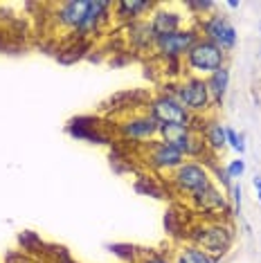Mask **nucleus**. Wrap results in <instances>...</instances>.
I'll list each match as a JSON object with an SVG mask.
<instances>
[{
    "label": "nucleus",
    "mask_w": 261,
    "mask_h": 263,
    "mask_svg": "<svg viewBox=\"0 0 261 263\" xmlns=\"http://www.w3.org/2000/svg\"><path fill=\"white\" fill-rule=\"evenodd\" d=\"M185 238L189 243L198 245L200 250H205L207 254H212L214 259L221 261L225 254L232 250L236 230L232 220L216 218V220H196L194 225L187 227Z\"/></svg>",
    "instance_id": "1"
},
{
    "label": "nucleus",
    "mask_w": 261,
    "mask_h": 263,
    "mask_svg": "<svg viewBox=\"0 0 261 263\" xmlns=\"http://www.w3.org/2000/svg\"><path fill=\"white\" fill-rule=\"evenodd\" d=\"M162 92L176 97L194 117H207V112L214 108L210 88H207V81L200 79V77L185 74L182 79H178V81L164 83Z\"/></svg>",
    "instance_id": "2"
},
{
    "label": "nucleus",
    "mask_w": 261,
    "mask_h": 263,
    "mask_svg": "<svg viewBox=\"0 0 261 263\" xmlns=\"http://www.w3.org/2000/svg\"><path fill=\"white\" fill-rule=\"evenodd\" d=\"M214 184L210 166L200 160H185L178 169L169 176V187L176 194L185 196V198H194L200 191H205L207 187Z\"/></svg>",
    "instance_id": "3"
},
{
    "label": "nucleus",
    "mask_w": 261,
    "mask_h": 263,
    "mask_svg": "<svg viewBox=\"0 0 261 263\" xmlns=\"http://www.w3.org/2000/svg\"><path fill=\"white\" fill-rule=\"evenodd\" d=\"M225 63H228V52H223L218 45L210 43V41H205V39L196 41V45L187 52V57L182 59L185 74L200 77V79H207V77L214 74L216 70L225 68Z\"/></svg>",
    "instance_id": "4"
},
{
    "label": "nucleus",
    "mask_w": 261,
    "mask_h": 263,
    "mask_svg": "<svg viewBox=\"0 0 261 263\" xmlns=\"http://www.w3.org/2000/svg\"><path fill=\"white\" fill-rule=\"evenodd\" d=\"M149 115L156 119L160 126H189L192 128L194 115L176 97L160 90L158 95L149 97V104L144 108Z\"/></svg>",
    "instance_id": "5"
},
{
    "label": "nucleus",
    "mask_w": 261,
    "mask_h": 263,
    "mask_svg": "<svg viewBox=\"0 0 261 263\" xmlns=\"http://www.w3.org/2000/svg\"><path fill=\"white\" fill-rule=\"evenodd\" d=\"M198 39H200V34L196 29V25H187V27L178 29V32L158 36L156 43H153V54L160 61H182Z\"/></svg>",
    "instance_id": "6"
},
{
    "label": "nucleus",
    "mask_w": 261,
    "mask_h": 263,
    "mask_svg": "<svg viewBox=\"0 0 261 263\" xmlns=\"http://www.w3.org/2000/svg\"><path fill=\"white\" fill-rule=\"evenodd\" d=\"M117 135L124 142H138V144H146V142L158 140L160 124L153 119L146 110L142 112H128L117 122Z\"/></svg>",
    "instance_id": "7"
},
{
    "label": "nucleus",
    "mask_w": 261,
    "mask_h": 263,
    "mask_svg": "<svg viewBox=\"0 0 261 263\" xmlns=\"http://www.w3.org/2000/svg\"><path fill=\"white\" fill-rule=\"evenodd\" d=\"M192 209L198 216H203V220H216V218H225L232 220V205H230L228 194L214 182L212 187H207L205 191H200L198 196L189 198Z\"/></svg>",
    "instance_id": "8"
},
{
    "label": "nucleus",
    "mask_w": 261,
    "mask_h": 263,
    "mask_svg": "<svg viewBox=\"0 0 261 263\" xmlns=\"http://www.w3.org/2000/svg\"><path fill=\"white\" fill-rule=\"evenodd\" d=\"M196 29H198L200 39L210 41V43L218 45L223 52H230L236 47V41H239V34H236V27L230 23L225 16L221 14H212L205 16V18L194 23Z\"/></svg>",
    "instance_id": "9"
},
{
    "label": "nucleus",
    "mask_w": 261,
    "mask_h": 263,
    "mask_svg": "<svg viewBox=\"0 0 261 263\" xmlns=\"http://www.w3.org/2000/svg\"><path fill=\"white\" fill-rule=\"evenodd\" d=\"M142 153H144L146 164H149L153 171L156 173H169V176L187 160L176 146H171L162 140H153V142L142 144Z\"/></svg>",
    "instance_id": "10"
},
{
    "label": "nucleus",
    "mask_w": 261,
    "mask_h": 263,
    "mask_svg": "<svg viewBox=\"0 0 261 263\" xmlns=\"http://www.w3.org/2000/svg\"><path fill=\"white\" fill-rule=\"evenodd\" d=\"M88 9H90V0H65V3L54 5V21L63 29L77 34L84 25Z\"/></svg>",
    "instance_id": "11"
},
{
    "label": "nucleus",
    "mask_w": 261,
    "mask_h": 263,
    "mask_svg": "<svg viewBox=\"0 0 261 263\" xmlns=\"http://www.w3.org/2000/svg\"><path fill=\"white\" fill-rule=\"evenodd\" d=\"M185 21H187V16L182 14V11L167 7V5H162V3H158L156 9H153L149 16V25H151V32L156 39L182 29L185 27Z\"/></svg>",
    "instance_id": "12"
},
{
    "label": "nucleus",
    "mask_w": 261,
    "mask_h": 263,
    "mask_svg": "<svg viewBox=\"0 0 261 263\" xmlns=\"http://www.w3.org/2000/svg\"><path fill=\"white\" fill-rule=\"evenodd\" d=\"M158 3H151V0H117L113 3V14H115V21L120 23H135V21H144V16L156 9Z\"/></svg>",
    "instance_id": "13"
},
{
    "label": "nucleus",
    "mask_w": 261,
    "mask_h": 263,
    "mask_svg": "<svg viewBox=\"0 0 261 263\" xmlns=\"http://www.w3.org/2000/svg\"><path fill=\"white\" fill-rule=\"evenodd\" d=\"M124 32H126V41H128V45L133 52H144V54H151L153 52L156 36H153V32H151L149 18L128 23V25L124 27Z\"/></svg>",
    "instance_id": "14"
},
{
    "label": "nucleus",
    "mask_w": 261,
    "mask_h": 263,
    "mask_svg": "<svg viewBox=\"0 0 261 263\" xmlns=\"http://www.w3.org/2000/svg\"><path fill=\"white\" fill-rule=\"evenodd\" d=\"M200 135H203L207 151L214 153V155H218L225 146H228V142H225V124H221L214 117L205 119V126L200 128Z\"/></svg>",
    "instance_id": "15"
},
{
    "label": "nucleus",
    "mask_w": 261,
    "mask_h": 263,
    "mask_svg": "<svg viewBox=\"0 0 261 263\" xmlns=\"http://www.w3.org/2000/svg\"><path fill=\"white\" fill-rule=\"evenodd\" d=\"M68 133L77 137V140H86V142H97V144H108L110 137L102 133V130L97 128V124H86V117H79V119H72V122L68 124Z\"/></svg>",
    "instance_id": "16"
},
{
    "label": "nucleus",
    "mask_w": 261,
    "mask_h": 263,
    "mask_svg": "<svg viewBox=\"0 0 261 263\" xmlns=\"http://www.w3.org/2000/svg\"><path fill=\"white\" fill-rule=\"evenodd\" d=\"M171 263H218V259H214L212 254H207L205 250L198 248V245L185 241L174 250Z\"/></svg>",
    "instance_id": "17"
},
{
    "label": "nucleus",
    "mask_w": 261,
    "mask_h": 263,
    "mask_svg": "<svg viewBox=\"0 0 261 263\" xmlns=\"http://www.w3.org/2000/svg\"><path fill=\"white\" fill-rule=\"evenodd\" d=\"M205 81H207V88H210L212 104H214V108H221L225 97H228V90H230V68L225 65V68L216 70V72L210 74Z\"/></svg>",
    "instance_id": "18"
},
{
    "label": "nucleus",
    "mask_w": 261,
    "mask_h": 263,
    "mask_svg": "<svg viewBox=\"0 0 261 263\" xmlns=\"http://www.w3.org/2000/svg\"><path fill=\"white\" fill-rule=\"evenodd\" d=\"M187 11H192L194 18H205V16H212V11L216 9V3L214 0H189V3L182 5Z\"/></svg>",
    "instance_id": "19"
},
{
    "label": "nucleus",
    "mask_w": 261,
    "mask_h": 263,
    "mask_svg": "<svg viewBox=\"0 0 261 263\" xmlns=\"http://www.w3.org/2000/svg\"><path fill=\"white\" fill-rule=\"evenodd\" d=\"M108 250L115 256H120V259H124L126 263H138L140 261V254L138 248L135 245H128V243H115V245H108Z\"/></svg>",
    "instance_id": "20"
},
{
    "label": "nucleus",
    "mask_w": 261,
    "mask_h": 263,
    "mask_svg": "<svg viewBox=\"0 0 261 263\" xmlns=\"http://www.w3.org/2000/svg\"><path fill=\"white\" fill-rule=\"evenodd\" d=\"M225 142H228V146L234 148L239 155L246 153V137H243L241 133H236L232 126H225Z\"/></svg>",
    "instance_id": "21"
},
{
    "label": "nucleus",
    "mask_w": 261,
    "mask_h": 263,
    "mask_svg": "<svg viewBox=\"0 0 261 263\" xmlns=\"http://www.w3.org/2000/svg\"><path fill=\"white\" fill-rule=\"evenodd\" d=\"M228 198H230V205H232V218H239L241 216V205H243V189H241V182H234L232 189L228 191Z\"/></svg>",
    "instance_id": "22"
},
{
    "label": "nucleus",
    "mask_w": 261,
    "mask_h": 263,
    "mask_svg": "<svg viewBox=\"0 0 261 263\" xmlns=\"http://www.w3.org/2000/svg\"><path fill=\"white\" fill-rule=\"evenodd\" d=\"M225 173L230 176V180L236 182V180H239V178L243 176V173H246V160H243V158L230 160L228 166H225Z\"/></svg>",
    "instance_id": "23"
},
{
    "label": "nucleus",
    "mask_w": 261,
    "mask_h": 263,
    "mask_svg": "<svg viewBox=\"0 0 261 263\" xmlns=\"http://www.w3.org/2000/svg\"><path fill=\"white\" fill-rule=\"evenodd\" d=\"M138 263H171V259L167 254H160V252H144V254H140Z\"/></svg>",
    "instance_id": "24"
},
{
    "label": "nucleus",
    "mask_w": 261,
    "mask_h": 263,
    "mask_svg": "<svg viewBox=\"0 0 261 263\" xmlns=\"http://www.w3.org/2000/svg\"><path fill=\"white\" fill-rule=\"evenodd\" d=\"M252 184H254V191H257V198H259V202H261V176H254Z\"/></svg>",
    "instance_id": "25"
},
{
    "label": "nucleus",
    "mask_w": 261,
    "mask_h": 263,
    "mask_svg": "<svg viewBox=\"0 0 261 263\" xmlns=\"http://www.w3.org/2000/svg\"><path fill=\"white\" fill-rule=\"evenodd\" d=\"M225 7H228V9H239L241 3H239V0H230V3H225Z\"/></svg>",
    "instance_id": "26"
},
{
    "label": "nucleus",
    "mask_w": 261,
    "mask_h": 263,
    "mask_svg": "<svg viewBox=\"0 0 261 263\" xmlns=\"http://www.w3.org/2000/svg\"><path fill=\"white\" fill-rule=\"evenodd\" d=\"M259 32H261V25H259Z\"/></svg>",
    "instance_id": "27"
},
{
    "label": "nucleus",
    "mask_w": 261,
    "mask_h": 263,
    "mask_svg": "<svg viewBox=\"0 0 261 263\" xmlns=\"http://www.w3.org/2000/svg\"><path fill=\"white\" fill-rule=\"evenodd\" d=\"M259 54H261V52H259Z\"/></svg>",
    "instance_id": "28"
}]
</instances>
